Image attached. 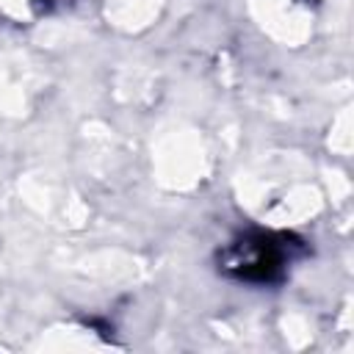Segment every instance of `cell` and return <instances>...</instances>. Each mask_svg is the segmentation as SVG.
<instances>
[{"mask_svg":"<svg viewBox=\"0 0 354 354\" xmlns=\"http://www.w3.org/2000/svg\"><path fill=\"white\" fill-rule=\"evenodd\" d=\"M301 249V241L285 232H243L218 252V271L238 282H279Z\"/></svg>","mask_w":354,"mask_h":354,"instance_id":"6da1fadb","label":"cell"}]
</instances>
